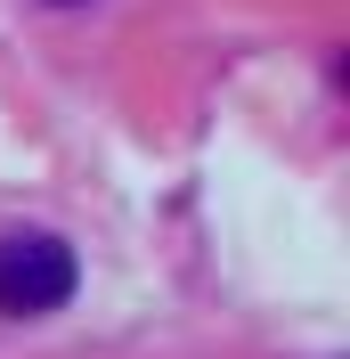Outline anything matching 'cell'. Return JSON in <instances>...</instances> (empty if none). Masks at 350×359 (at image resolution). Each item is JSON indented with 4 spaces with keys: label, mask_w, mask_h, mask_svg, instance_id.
<instances>
[{
    "label": "cell",
    "mask_w": 350,
    "mask_h": 359,
    "mask_svg": "<svg viewBox=\"0 0 350 359\" xmlns=\"http://www.w3.org/2000/svg\"><path fill=\"white\" fill-rule=\"evenodd\" d=\"M49 8H82V0H49Z\"/></svg>",
    "instance_id": "obj_2"
},
{
    "label": "cell",
    "mask_w": 350,
    "mask_h": 359,
    "mask_svg": "<svg viewBox=\"0 0 350 359\" xmlns=\"http://www.w3.org/2000/svg\"><path fill=\"white\" fill-rule=\"evenodd\" d=\"M74 253L57 237H0V318H49L74 302Z\"/></svg>",
    "instance_id": "obj_1"
}]
</instances>
